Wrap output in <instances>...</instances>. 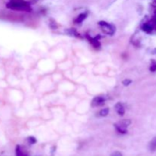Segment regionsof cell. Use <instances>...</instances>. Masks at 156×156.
<instances>
[{"instance_id": "2e32d148", "label": "cell", "mask_w": 156, "mask_h": 156, "mask_svg": "<svg viewBox=\"0 0 156 156\" xmlns=\"http://www.w3.org/2000/svg\"><path fill=\"white\" fill-rule=\"evenodd\" d=\"M152 5L156 7V0H153V1H152Z\"/></svg>"}, {"instance_id": "8992f818", "label": "cell", "mask_w": 156, "mask_h": 156, "mask_svg": "<svg viewBox=\"0 0 156 156\" xmlns=\"http://www.w3.org/2000/svg\"><path fill=\"white\" fill-rule=\"evenodd\" d=\"M149 149L152 152L156 151V136L154 137L150 141V143L149 144Z\"/></svg>"}, {"instance_id": "277c9868", "label": "cell", "mask_w": 156, "mask_h": 156, "mask_svg": "<svg viewBox=\"0 0 156 156\" xmlns=\"http://www.w3.org/2000/svg\"><path fill=\"white\" fill-rule=\"evenodd\" d=\"M105 99L103 96H97V97L94 98L92 100V102H91V105L92 107H99L105 104Z\"/></svg>"}, {"instance_id": "52a82bcc", "label": "cell", "mask_w": 156, "mask_h": 156, "mask_svg": "<svg viewBox=\"0 0 156 156\" xmlns=\"http://www.w3.org/2000/svg\"><path fill=\"white\" fill-rule=\"evenodd\" d=\"M142 28H143V31L146 32V33H151L152 31V27L149 24H145Z\"/></svg>"}, {"instance_id": "ba28073f", "label": "cell", "mask_w": 156, "mask_h": 156, "mask_svg": "<svg viewBox=\"0 0 156 156\" xmlns=\"http://www.w3.org/2000/svg\"><path fill=\"white\" fill-rule=\"evenodd\" d=\"M90 43L92 44V46L95 48H99L101 47V44L99 43V41L96 39H93V38H90L89 39Z\"/></svg>"}, {"instance_id": "e0dca14e", "label": "cell", "mask_w": 156, "mask_h": 156, "mask_svg": "<svg viewBox=\"0 0 156 156\" xmlns=\"http://www.w3.org/2000/svg\"><path fill=\"white\" fill-rule=\"evenodd\" d=\"M154 21L156 23V12H155V14H154V18H153Z\"/></svg>"}, {"instance_id": "3957f363", "label": "cell", "mask_w": 156, "mask_h": 156, "mask_svg": "<svg viewBox=\"0 0 156 156\" xmlns=\"http://www.w3.org/2000/svg\"><path fill=\"white\" fill-rule=\"evenodd\" d=\"M99 25L101 27L102 30L105 34H107L113 35L114 34V32H115V28L111 24L106 22V21H100L99 22Z\"/></svg>"}, {"instance_id": "7a4b0ae2", "label": "cell", "mask_w": 156, "mask_h": 156, "mask_svg": "<svg viewBox=\"0 0 156 156\" xmlns=\"http://www.w3.org/2000/svg\"><path fill=\"white\" fill-rule=\"evenodd\" d=\"M130 123V120H123L121 122H120V123L114 125V126L117 129V130L118 131V133L122 134H125L126 133V128L129 126Z\"/></svg>"}, {"instance_id": "30bf717a", "label": "cell", "mask_w": 156, "mask_h": 156, "mask_svg": "<svg viewBox=\"0 0 156 156\" xmlns=\"http://www.w3.org/2000/svg\"><path fill=\"white\" fill-rule=\"evenodd\" d=\"M86 14H85V13H82V14H80V15H79V16H78V18H77V19H76V22L77 23H81V22H82V21H84V20L85 19V18H86Z\"/></svg>"}, {"instance_id": "5bb4252c", "label": "cell", "mask_w": 156, "mask_h": 156, "mask_svg": "<svg viewBox=\"0 0 156 156\" xmlns=\"http://www.w3.org/2000/svg\"><path fill=\"white\" fill-rule=\"evenodd\" d=\"M132 83V81L130 80V79H124V80L123 81V85H124V86H128V85H129L130 84Z\"/></svg>"}, {"instance_id": "4fadbf2b", "label": "cell", "mask_w": 156, "mask_h": 156, "mask_svg": "<svg viewBox=\"0 0 156 156\" xmlns=\"http://www.w3.org/2000/svg\"><path fill=\"white\" fill-rule=\"evenodd\" d=\"M27 141H28V143L30 144H34V143H37V140L33 136H29L27 138Z\"/></svg>"}, {"instance_id": "9a60e30c", "label": "cell", "mask_w": 156, "mask_h": 156, "mask_svg": "<svg viewBox=\"0 0 156 156\" xmlns=\"http://www.w3.org/2000/svg\"><path fill=\"white\" fill-rule=\"evenodd\" d=\"M111 156H123V155H122L121 152H118V151H116V152H113Z\"/></svg>"}, {"instance_id": "7c38bea8", "label": "cell", "mask_w": 156, "mask_h": 156, "mask_svg": "<svg viewBox=\"0 0 156 156\" xmlns=\"http://www.w3.org/2000/svg\"><path fill=\"white\" fill-rule=\"evenodd\" d=\"M149 69H150L151 72L156 71V61L155 59H152V60H151V65Z\"/></svg>"}, {"instance_id": "5b68a950", "label": "cell", "mask_w": 156, "mask_h": 156, "mask_svg": "<svg viewBox=\"0 0 156 156\" xmlns=\"http://www.w3.org/2000/svg\"><path fill=\"white\" fill-rule=\"evenodd\" d=\"M115 110L120 116H123L125 114V108L121 103L118 102L115 105Z\"/></svg>"}, {"instance_id": "9c48e42d", "label": "cell", "mask_w": 156, "mask_h": 156, "mask_svg": "<svg viewBox=\"0 0 156 156\" xmlns=\"http://www.w3.org/2000/svg\"><path fill=\"white\" fill-rule=\"evenodd\" d=\"M15 152H16V156H27L22 151V149H21L20 146H16V150H15Z\"/></svg>"}, {"instance_id": "6da1fadb", "label": "cell", "mask_w": 156, "mask_h": 156, "mask_svg": "<svg viewBox=\"0 0 156 156\" xmlns=\"http://www.w3.org/2000/svg\"><path fill=\"white\" fill-rule=\"evenodd\" d=\"M8 9L18 11H26L30 12L31 10L30 6L24 0H10L6 5Z\"/></svg>"}, {"instance_id": "8fae6325", "label": "cell", "mask_w": 156, "mask_h": 156, "mask_svg": "<svg viewBox=\"0 0 156 156\" xmlns=\"http://www.w3.org/2000/svg\"><path fill=\"white\" fill-rule=\"evenodd\" d=\"M108 113H109V109L108 108H104V109L101 110L99 114H100L101 117H106V116H108Z\"/></svg>"}]
</instances>
